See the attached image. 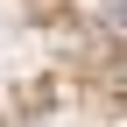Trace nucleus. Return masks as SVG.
Segmentation results:
<instances>
[{
    "label": "nucleus",
    "instance_id": "1",
    "mask_svg": "<svg viewBox=\"0 0 127 127\" xmlns=\"http://www.w3.org/2000/svg\"><path fill=\"white\" fill-rule=\"evenodd\" d=\"M106 21H113V35H127V0H113V14H106Z\"/></svg>",
    "mask_w": 127,
    "mask_h": 127
}]
</instances>
